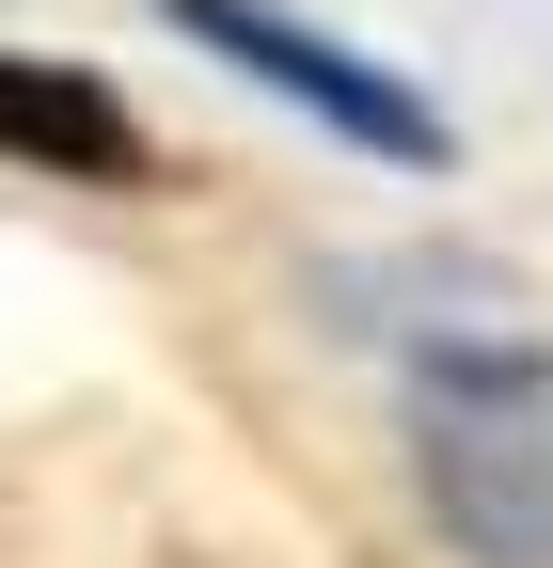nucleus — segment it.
Wrapping results in <instances>:
<instances>
[{"label":"nucleus","instance_id":"1","mask_svg":"<svg viewBox=\"0 0 553 568\" xmlns=\"http://www.w3.org/2000/svg\"><path fill=\"white\" fill-rule=\"evenodd\" d=\"M159 32H174V48H205V63H238L269 111H316V126L349 142V159H380V174H443V159H459V126L411 95L395 63H364L349 32L285 17V0H159Z\"/></svg>","mask_w":553,"mask_h":568},{"label":"nucleus","instance_id":"3","mask_svg":"<svg viewBox=\"0 0 553 568\" xmlns=\"http://www.w3.org/2000/svg\"><path fill=\"white\" fill-rule=\"evenodd\" d=\"M0 159L17 174H63V190H143V126L95 63H32L0 48Z\"/></svg>","mask_w":553,"mask_h":568},{"label":"nucleus","instance_id":"2","mask_svg":"<svg viewBox=\"0 0 553 568\" xmlns=\"http://www.w3.org/2000/svg\"><path fill=\"white\" fill-rule=\"evenodd\" d=\"M522 379L537 364H443L428 410V506L474 568H553V443L522 426Z\"/></svg>","mask_w":553,"mask_h":568}]
</instances>
